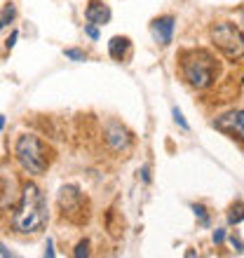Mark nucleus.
<instances>
[{"instance_id":"f257e3e1","label":"nucleus","mask_w":244,"mask_h":258,"mask_svg":"<svg viewBox=\"0 0 244 258\" xmlns=\"http://www.w3.org/2000/svg\"><path fill=\"white\" fill-rule=\"evenodd\" d=\"M47 221H49L47 197L40 190V185L26 181L21 185L19 200L14 204L12 230L17 235H38V232L45 230Z\"/></svg>"},{"instance_id":"f03ea898","label":"nucleus","mask_w":244,"mask_h":258,"mask_svg":"<svg viewBox=\"0 0 244 258\" xmlns=\"http://www.w3.org/2000/svg\"><path fill=\"white\" fill-rule=\"evenodd\" d=\"M14 160L26 171L28 176H42L47 174L54 160V150L49 143H45L35 134H19L14 141Z\"/></svg>"},{"instance_id":"7ed1b4c3","label":"nucleus","mask_w":244,"mask_h":258,"mask_svg":"<svg viewBox=\"0 0 244 258\" xmlns=\"http://www.w3.org/2000/svg\"><path fill=\"white\" fill-rule=\"evenodd\" d=\"M181 75L193 89H209L218 78L216 56L207 49H186L181 54Z\"/></svg>"},{"instance_id":"20e7f679","label":"nucleus","mask_w":244,"mask_h":258,"mask_svg":"<svg viewBox=\"0 0 244 258\" xmlns=\"http://www.w3.org/2000/svg\"><path fill=\"white\" fill-rule=\"evenodd\" d=\"M56 209H59V218L71 225H85L92 214V204H89L87 195L80 190V185L68 183L61 185L59 195H56Z\"/></svg>"},{"instance_id":"39448f33","label":"nucleus","mask_w":244,"mask_h":258,"mask_svg":"<svg viewBox=\"0 0 244 258\" xmlns=\"http://www.w3.org/2000/svg\"><path fill=\"white\" fill-rule=\"evenodd\" d=\"M211 45L230 61H237V59H244V33L242 28L232 21H218L214 24L209 31Z\"/></svg>"},{"instance_id":"423d86ee","label":"nucleus","mask_w":244,"mask_h":258,"mask_svg":"<svg viewBox=\"0 0 244 258\" xmlns=\"http://www.w3.org/2000/svg\"><path fill=\"white\" fill-rule=\"evenodd\" d=\"M101 139H103V143H106V148H108L110 153H117V155H120V153H127V150L134 146V134L122 122L113 120V117L103 124Z\"/></svg>"},{"instance_id":"0eeeda50","label":"nucleus","mask_w":244,"mask_h":258,"mask_svg":"<svg viewBox=\"0 0 244 258\" xmlns=\"http://www.w3.org/2000/svg\"><path fill=\"white\" fill-rule=\"evenodd\" d=\"M174 28H176V19H174L171 14H162V17L153 19V24H150V33H153L155 42H160V45H169L171 38H174Z\"/></svg>"},{"instance_id":"6e6552de","label":"nucleus","mask_w":244,"mask_h":258,"mask_svg":"<svg viewBox=\"0 0 244 258\" xmlns=\"http://www.w3.org/2000/svg\"><path fill=\"white\" fill-rule=\"evenodd\" d=\"M19 185L12 174H0V209H14V204L19 200Z\"/></svg>"},{"instance_id":"1a4fd4ad","label":"nucleus","mask_w":244,"mask_h":258,"mask_svg":"<svg viewBox=\"0 0 244 258\" xmlns=\"http://www.w3.org/2000/svg\"><path fill=\"white\" fill-rule=\"evenodd\" d=\"M110 7L103 3V0H87V7H85V19L87 24H94V26H106L110 21Z\"/></svg>"},{"instance_id":"9d476101","label":"nucleus","mask_w":244,"mask_h":258,"mask_svg":"<svg viewBox=\"0 0 244 258\" xmlns=\"http://www.w3.org/2000/svg\"><path fill=\"white\" fill-rule=\"evenodd\" d=\"M214 127L223 129V132H228V134L237 136V139H242L244 141V108L232 110V113L223 115L218 122H214Z\"/></svg>"},{"instance_id":"9b49d317","label":"nucleus","mask_w":244,"mask_h":258,"mask_svg":"<svg viewBox=\"0 0 244 258\" xmlns=\"http://www.w3.org/2000/svg\"><path fill=\"white\" fill-rule=\"evenodd\" d=\"M129 49H132V42H129L127 35H113L108 42V54L110 59H115V61H125L129 54Z\"/></svg>"},{"instance_id":"f8f14e48","label":"nucleus","mask_w":244,"mask_h":258,"mask_svg":"<svg viewBox=\"0 0 244 258\" xmlns=\"http://www.w3.org/2000/svg\"><path fill=\"white\" fill-rule=\"evenodd\" d=\"M244 221V202H235L228 211V223L230 225H239Z\"/></svg>"},{"instance_id":"ddd939ff","label":"nucleus","mask_w":244,"mask_h":258,"mask_svg":"<svg viewBox=\"0 0 244 258\" xmlns=\"http://www.w3.org/2000/svg\"><path fill=\"white\" fill-rule=\"evenodd\" d=\"M14 17H17V7H14V3H7V5L3 7V12H0V31H3L7 24H12Z\"/></svg>"},{"instance_id":"4468645a","label":"nucleus","mask_w":244,"mask_h":258,"mask_svg":"<svg viewBox=\"0 0 244 258\" xmlns=\"http://www.w3.org/2000/svg\"><path fill=\"white\" fill-rule=\"evenodd\" d=\"M89 246H92V242L89 239H80L78 244H75V249H73V256L75 258H82V256H89Z\"/></svg>"},{"instance_id":"2eb2a0df","label":"nucleus","mask_w":244,"mask_h":258,"mask_svg":"<svg viewBox=\"0 0 244 258\" xmlns=\"http://www.w3.org/2000/svg\"><path fill=\"white\" fill-rule=\"evenodd\" d=\"M64 54H66V59H71V61H87V54H85L82 49H78V47L64 49Z\"/></svg>"},{"instance_id":"dca6fc26","label":"nucleus","mask_w":244,"mask_h":258,"mask_svg":"<svg viewBox=\"0 0 244 258\" xmlns=\"http://www.w3.org/2000/svg\"><path fill=\"white\" fill-rule=\"evenodd\" d=\"M193 211H195V216L200 218V223L209 225V214H207V207H204V204H193Z\"/></svg>"},{"instance_id":"f3484780","label":"nucleus","mask_w":244,"mask_h":258,"mask_svg":"<svg viewBox=\"0 0 244 258\" xmlns=\"http://www.w3.org/2000/svg\"><path fill=\"white\" fill-rule=\"evenodd\" d=\"M171 113H174V122H176L181 129H186V132H188L190 127H188V122H186V117H183V113H181V110H178V108H174V110H171Z\"/></svg>"},{"instance_id":"a211bd4d","label":"nucleus","mask_w":244,"mask_h":258,"mask_svg":"<svg viewBox=\"0 0 244 258\" xmlns=\"http://www.w3.org/2000/svg\"><path fill=\"white\" fill-rule=\"evenodd\" d=\"M85 33H87L92 40H99V26H94V24H85Z\"/></svg>"},{"instance_id":"6ab92c4d","label":"nucleus","mask_w":244,"mask_h":258,"mask_svg":"<svg viewBox=\"0 0 244 258\" xmlns=\"http://www.w3.org/2000/svg\"><path fill=\"white\" fill-rule=\"evenodd\" d=\"M211 239H214V244H223L225 242V230H214V235H211Z\"/></svg>"},{"instance_id":"aec40b11","label":"nucleus","mask_w":244,"mask_h":258,"mask_svg":"<svg viewBox=\"0 0 244 258\" xmlns=\"http://www.w3.org/2000/svg\"><path fill=\"white\" fill-rule=\"evenodd\" d=\"M230 244L235 246V249H237L239 253H244V242H242V239L237 237V235H232V237H230Z\"/></svg>"},{"instance_id":"412c9836","label":"nucleus","mask_w":244,"mask_h":258,"mask_svg":"<svg viewBox=\"0 0 244 258\" xmlns=\"http://www.w3.org/2000/svg\"><path fill=\"white\" fill-rule=\"evenodd\" d=\"M17 38H19V31H12V35H10V38H7V42H5V47L12 49L14 45H17Z\"/></svg>"},{"instance_id":"4be33fe9","label":"nucleus","mask_w":244,"mask_h":258,"mask_svg":"<svg viewBox=\"0 0 244 258\" xmlns=\"http://www.w3.org/2000/svg\"><path fill=\"white\" fill-rule=\"evenodd\" d=\"M0 256H14V253L10 251V249H7V246L3 244V242H0Z\"/></svg>"},{"instance_id":"5701e85b","label":"nucleus","mask_w":244,"mask_h":258,"mask_svg":"<svg viewBox=\"0 0 244 258\" xmlns=\"http://www.w3.org/2000/svg\"><path fill=\"white\" fill-rule=\"evenodd\" d=\"M45 256L54 258V249H52V239H47V251H45Z\"/></svg>"},{"instance_id":"b1692460","label":"nucleus","mask_w":244,"mask_h":258,"mask_svg":"<svg viewBox=\"0 0 244 258\" xmlns=\"http://www.w3.org/2000/svg\"><path fill=\"white\" fill-rule=\"evenodd\" d=\"M139 174H143V181H146V183H148V181H150V176H148V167H143V169L139 171Z\"/></svg>"},{"instance_id":"393cba45","label":"nucleus","mask_w":244,"mask_h":258,"mask_svg":"<svg viewBox=\"0 0 244 258\" xmlns=\"http://www.w3.org/2000/svg\"><path fill=\"white\" fill-rule=\"evenodd\" d=\"M3 127H5V117L0 115V129H3Z\"/></svg>"}]
</instances>
